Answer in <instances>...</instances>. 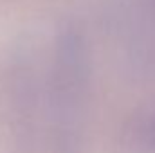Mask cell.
<instances>
[{"mask_svg": "<svg viewBox=\"0 0 155 153\" xmlns=\"http://www.w3.org/2000/svg\"><path fill=\"white\" fill-rule=\"evenodd\" d=\"M128 137L135 153H155V106L135 119Z\"/></svg>", "mask_w": 155, "mask_h": 153, "instance_id": "6da1fadb", "label": "cell"}]
</instances>
